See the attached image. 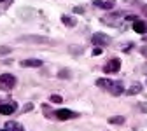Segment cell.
Segmentation results:
<instances>
[{"mask_svg":"<svg viewBox=\"0 0 147 131\" xmlns=\"http://www.w3.org/2000/svg\"><path fill=\"white\" fill-rule=\"evenodd\" d=\"M16 86V77L12 73H2L0 75V89L2 91H9Z\"/></svg>","mask_w":147,"mask_h":131,"instance_id":"obj_2","label":"cell"},{"mask_svg":"<svg viewBox=\"0 0 147 131\" xmlns=\"http://www.w3.org/2000/svg\"><path fill=\"white\" fill-rule=\"evenodd\" d=\"M61 19H63V23H67L68 26H74V23H76V21H74V19H72V17H68V16H63V17H61Z\"/></svg>","mask_w":147,"mask_h":131,"instance_id":"obj_16","label":"cell"},{"mask_svg":"<svg viewBox=\"0 0 147 131\" xmlns=\"http://www.w3.org/2000/svg\"><path fill=\"white\" fill-rule=\"evenodd\" d=\"M133 30H135L137 33H145V32H147V23H145V21H138V19H137V21L133 23Z\"/></svg>","mask_w":147,"mask_h":131,"instance_id":"obj_10","label":"cell"},{"mask_svg":"<svg viewBox=\"0 0 147 131\" xmlns=\"http://www.w3.org/2000/svg\"><path fill=\"white\" fill-rule=\"evenodd\" d=\"M32 108H33V105H32V103H26V105H25V112H30Z\"/></svg>","mask_w":147,"mask_h":131,"instance_id":"obj_21","label":"cell"},{"mask_svg":"<svg viewBox=\"0 0 147 131\" xmlns=\"http://www.w3.org/2000/svg\"><path fill=\"white\" fill-rule=\"evenodd\" d=\"M138 108H140L142 112H147V101H142V103H138Z\"/></svg>","mask_w":147,"mask_h":131,"instance_id":"obj_17","label":"cell"},{"mask_svg":"<svg viewBox=\"0 0 147 131\" xmlns=\"http://www.w3.org/2000/svg\"><path fill=\"white\" fill-rule=\"evenodd\" d=\"M0 2H5V0H0Z\"/></svg>","mask_w":147,"mask_h":131,"instance_id":"obj_24","label":"cell"},{"mask_svg":"<svg viewBox=\"0 0 147 131\" xmlns=\"http://www.w3.org/2000/svg\"><path fill=\"white\" fill-rule=\"evenodd\" d=\"M121 19H123V16H121V14H116V12L102 17V21L107 23L109 26H119V25H121Z\"/></svg>","mask_w":147,"mask_h":131,"instance_id":"obj_4","label":"cell"},{"mask_svg":"<svg viewBox=\"0 0 147 131\" xmlns=\"http://www.w3.org/2000/svg\"><path fill=\"white\" fill-rule=\"evenodd\" d=\"M49 100H51L53 103H61V101H63V98H61V96H58V95H51V98H49Z\"/></svg>","mask_w":147,"mask_h":131,"instance_id":"obj_15","label":"cell"},{"mask_svg":"<svg viewBox=\"0 0 147 131\" xmlns=\"http://www.w3.org/2000/svg\"><path fill=\"white\" fill-rule=\"evenodd\" d=\"M2 131H9V129H2Z\"/></svg>","mask_w":147,"mask_h":131,"instance_id":"obj_23","label":"cell"},{"mask_svg":"<svg viewBox=\"0 0 147 131\" xmlns=\"http://www.w3.org/2000/svg\"><path fill=\"white\" fill-rule=\"evenodd\" d=\"M14 110H16V103H4V105H0V114H4V116H11L14 114Z\"/></svg>","mask_w":147,"mask_h":131,"instance_id":"obj_6","label":"cell"},{"mask_svg":"<svg viewBox=\"0 0 147 131\" xmlns=\"http://www.w3.org/2000/svg\"><path fill=\"white\" fill-rule=\"evenodd\" d=\"M119 68H121V60L114 58V60H110V61L103 67V72H105V73H116V72H119Z\"/></svg>","mask_w":147,"mask_h":131,"instance_id":"obj_5","label":"cell"},{"mask_svg":"<svg viewBox=\"0 0 147 131\" xmlns=\"http://www.w3.org/2000/svg\"><path fill=\"white\" fill-rule=\"evenodd\" d=\"M96 86L107 89L110 95H114V96H119L124 93V84L121 81H107V79H98L96 81Z\"/></svg>","mask_w":147,"mask_h":131,"instance_id":"obj_1","label":"cell"},{"mask_svg":"<svg viewBox=\"0 0 147 131\" xmlns=\"http://www.w3.org/2000/svg\"><path fill=\"white\" fill-rule=\"evenodd\" d=\"M109 122H110V124H123V122H124V117H121V116L109 117Z\"/></svg>","mask_w":147,"mask_h":131,"instance_id":"obj_13","label":"cell"},{"mask_svg":"<svg viewBox=\"0 0 147 131\" xmlns=\"http://www.w3.org/2000/svg\"><path fill=\"white\" fill-rule=\"evenodd\" d=\"M21 67H28V68H37V67H42V60H21L20 63Z\"/></svg>","mask_w":147,"mask_h":131,"instance_id":"obj_8","label":"cell"},{"mask_svg":"<svg viewBox=\"0 0 147 131\" xmlns=\"http://www.w3.org/2000/svg\"><path fill=\"white\" fill-rule=\"evenodd\" d=\"M76 12H77V14H82V12H84V9H82V7H76Z\"/></svg>","mask_w":147,"mask_h":131,"instance_id":"obj_22","label":"cell"},{"mask_svg":"<svg viewBox=\"0 0 147 131\" xmlns=\"http://www.w3.org/2000/svg\"><path fill=\"white\" fill-rule=\"evenodd\" d=\"M95 5H96V7H102V9L110 11V9L116 5V2H114V0H95Z\"/></svg>","mask_w":147,"mask_h":131,"instance_id":"obj_7","label":"cell"},{"mask_svg":"<svg viewBox=\"0 0 147 131\" xmlns=\"http://www.w3.org/2000/svg\"><path fill=\"white\" fill-rule=\"evenodd\" d=\"M56 117L61 119V121H65V119H70V117H76V114L70 112V110H67V108H61V110L56 112Z\"/></svg>","mask_w":147,"mask_h":131,"instance_id":"obj_9","label":"cell"},{"mask_svg":"<svg viewBox=\"0 0 147 131\" xmlns=\"http://www.w3.org/2000/svg\"><path fill=\"white\" fill-rule=\"evenodd\" d=\"M102 54V47H96L95 46V49H93V56H100Z\"/></svg>","mask_w":147,"mask_h":131,"instance_id":"obj_18","label":"cell"},{"mask_svg":"<svg viewBox=\"0 0 147 131\" xmlns=\"http://www.w3.org/2000/svg\"><path fill=\"white\" fill-rule=\"evenodd\" d=\"M140 91H142V84L140 82H135L126 93H128V95H137V93H140Z\"/></svg>","mask_w":147,"mask_h":131,"instance_id":"obj_12","label":"cell"},{"mask_svg":"<svg viewBox=\"0 0 147 131\" xmlns=\"http://www.w3.org/2000/svg\"><path fill=\"white\" fill-rule=\"evenodd\" d=\"M91 42H93L96 47L109 46V44H110V37H109V35H105V33H100V32H96V33L93 35V39H91Z\"/></svg>","mask_w":147,"mask_h":131,"instance_id":"obj_3","label":"cell"},{"mask_svg":"<svg viewBox=\"0 0 147 131\" xmlns=\"http://www.w3.org/2000/svg\"><path fill=\"white\" fill-rule=\"evenodd\" d=\"M12 129H14V131H23V128H21L20 124H12Z\"/></svg>","mask_w":147,"mask_h":131,"instance_id":"obj_20","label":"cell"},{"mask_svg":"<svg viewBox=\"0 0 147 131\" xmlns=\"http://www.w3.org/2000/svg\"><path fill=\"white\" fill-rule=\"evenodd\" d=\"M140 52H142V56H145V58H147V46H142L140 47Z\"/></svg>","mask_w":147,"mask_h":131,"instance_id":"obj_19","label":"cell"},{"mask_svg":"<svg viewBox=\"0 0 147 131\" xmlns=\"http://www.w3.org/2000/svg\"><path fill=\"white\" fill-rule=\"evenodd\" d=\"M12 49L9 47V46H0V56H5V54H9Z\"/></svg>","mask_w":147,"mask_h":131,"instance_id":"obj_14","label":"cell"},{"mask_svg":"<svg viewBox=\"0 0 147 131\" xmlns=\"http://www.w3.org/2000/svg\"><path fill=\"white\" fill-rule=\"evenodd\" d=\"M23 40H26V42H37V44H53L51 40H47V39H44V37H23Z\"/></svg>","mask_w":147,"mask_h":131,"instance_id":"obj_11","label":"cell"}]
</instances>
